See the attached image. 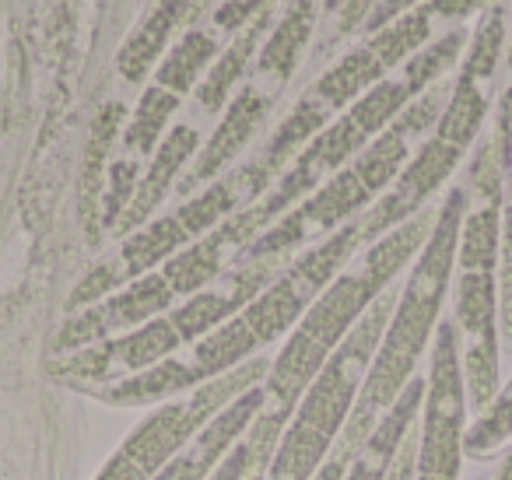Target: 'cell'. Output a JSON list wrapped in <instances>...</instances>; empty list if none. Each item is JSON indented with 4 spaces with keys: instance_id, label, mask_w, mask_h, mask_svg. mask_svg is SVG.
I'll return each instance as SVG.
<instances>
[{
    "instance_id": "6da1fadb",
    "label": "cell",
    "mask_w": 512,
    "mask_h": 480,
    "mask_svg": "<svg viewBox=\"0 0 512 480\" xmlns=\"http://www.w3.org/2000/svg\"><path fill=\"white\" fill-rule=\"evenodd\" d=\"M467 214V193L449 190L442 200L439 214H435V228L428 235L425 249L414 260V270L407 277L404 291L397 298V309L390 316L379 351L372 358L369 372H365L362 393L355 400V410L348 417L341 442H337V456L355 459L369 435L376 431L379 417L397 403V396L407 389V382L418 375V361L425 347H432L435 330L442 323V302H446L449 277H453L456 246H460V225Z\"/></svg>"
},
{
    "instance_id": "7a4b0ae2",
    "label": "cell",
    "mask_w": 512,
    "mask_h": 480,
    "mask_svg": "<svg viewBox=\"0 0 512 480\" xmlns=\"http://www.w3.org/2000/svg\"><path fill=\"white\" fill-rule=\"evenodd\" d=\"M439 211H418L404 225L390 228L365 249L362 263L348 274H337L320 291L292 337L285 340L281 354L271 361V372L264 379V410L281 414L288 421L295 403L309 389V382L320 375V368L330 361V354L348 340V333L358 326V319L369 312V305L393 284V277L425 249L428 235L435 228Z\"/></svg>"
},
{
    "instance_id": "3957f363",
    "label": "cell",
    "mask_w": 512,
    "mask_h": 480,
    "mask_svg": "<svg viewBox=\"0 0 512 480\" xmlns=\"http://www.w3.org/2000/svg\"><path fill=\"white\" fill-rule=\"evenodd\" d=\"M393 309H397V295L386 288L369 305V312L358 319L348 340L330 354V361L309 382L302 400L295 403L292 417L278 438V449L264 470V480H313L320 473V466L330 459V452L337 449L344 428H348L365 372L376 358Z\"/></svg>"
},
{
    "instance_id": "277c9868",
    "label": "cell",
    "mask_w": 512,
    "mask_h": 480,
    "mask_svg": "<svg viewBox=\"0 0 512 480\" xmlns=\"http://www.w3.org/2000/svg\"><path fill=\"white\" fill-rule=\"evenodd\" d=\"M267 372H271V361L253 358L246 365L232 368L228 375H221V379L193 389V393L165 400L155 414L144 417L123 438V445L106 459V466H102L95 480H155L207 428L211 417H218L246 389L260 386L267 379Z\"/></svg>"
},
{
    "instance_id": "5b68a950",
    "label": "cell",
    "mask_w": 512,
    "mask_h": 480,
    "mask_svg": "<svg viewBox=\"0 0 512 480\" xmlns=\"http://www.w3.org/2000/svg\"><path fill=\"white\" fill-rule=\"evenodd\" d=\"M421 410L425 417L418 424L414 480H460L470 403L460 365V333H456L453 319H442L435 330Z\"/></svg>"
},
{
    "instance_id": "8992f818",
    "label": "cell",
    "mask_w": 512,
    "mask_h": 480,
    "mask_svg": "<svg viewBox=\"0 0 512 480\" xmlns=\"http://www.w3.org/2000/svg\"><path fill=\"white\" fill-rule=\"evenodd\" d=\"M179 347H183V340H179L176 326L169 319H151V323L137 326L123 337H109L102 344L60 354L57 361H50V372L57 379L78 382V386L99 393V389L162 365L165 358L179 354Z\"/></svg>"
},
{
    "instance_id": "52a82bcc",
    "label": "cell",
    "mask_w": 512,
    "mask_h": 480,
    "mask_svg": "<svg viewBox=\"0 0 512 480\" xmlns=\"http://www.w3.org/2000/svg\"><path fill=\"white\" fill-rule=\"evenodd\" d=\"M172 288L162 274H144L137 277L134 284H127L123 291L116 295L102 298L99 305H88V309L74 312L57 333V344L53 351L57 354H71V351H81V347H92V344H102L109 340L113 333L120 330H130V326H144L165 312L172 305Z\"/></svg>"
},
{
    "instance_id": "ba28073f",
    "label": "cell",
    "mask_w": 512,
    "mask_h": 480,
    "mask_svg": "<svg viewBox=\"0 0 512 480\" xmlns=\"http://www.w3.org/2000/svg\"><path fill=\"white\" fill-rule=\"evenodd\" d=\"M460 158H463V151L449 148V144L435 141V137L421 144V151L411 158V165L400 172L397 186H393V190L386 193V197L379 200L369 214H365L362 225H358L362 228V239L365 242L379 239V235H386L390 228L404 225L407 218H414L418 211H425L428 197H432V193L439 190L449 176H453V169H456Z\"/></svg>"
},
{
    "instance_id": "9c48e42d",
    "label": "cell",
    "mask_w": 512,
    "mask_h": 480,
    "mask_svg": "<svg viewBox=\"0 0 512 480\" xmlns=\"http://www.w3.org/2000/svg\"><path fill=\"white\" fill-rule=\"evenodd\" d=\"M260 410H264V382L246 389L242 396H235L218 417H211L207 428L155 480H207L218 470L221 459L232 452V445L246 435L249 424L260 417Z\"/></svg>"
},
{
    "instance_id": "30bf717a",
    "label": "cell",
    "mask_w": 512,
    "mask_h": 480,
    "mask_svg": "<svg viewBox=\"0 0 512 480\" xmlns=\"http://www.w3.org/2000/svg\"><path fill=\"white\" fill-rule=\"evenodd\" d=\"M267 106H271V102H267L264 92H256V88H242V92L228 102V113L221 116V123L214 127L211 141L200 148L197 162H193V169L179 179L176 190L193 193L200 183H207V179L218 176V172L225 169V165L232 162L242 148H246V141L256 134V127L264 123Z\"/></svg>"
},
{
    "instance_id": "8fae6325",
    "label": "cell",
    "mask_w": 512,
    "mask_h": 480,
    "mask_svg": "<svg viewBox=\"0 0 512 480\" xmlns=\"http://www.w3.org/2000/svg\"><path fill=\"white\" fill-rule=\"evenodd\" d=\"M421 400H425V375H414L404 393L397 396V403L379 417L376 431H372L369 442L362 445V452L351 459L348 473H344L341 480H386V473H390L407 431L418 421Z\"/></svg>"
},
{
    "instance_id": "7c38bea8",
    "label": "cell",
    "mask_w": 512,
    "mask_h": 480,
    "mask_svg": "<svg viewBox=\"0 0 512 480\" xmlns=\"http://www.w3.org/2000/svg\"><path fill=\"white\" fill-rule=\"evenodd\" d=\"M197 141H200V137H197V130H193V127H172V134L155 148V158H151L144 179H137L134 200H130V207L123 211L120 225L113 228L116 235L137 232V228L151 218V211H155V207L165 200V193L172 190V183H176V176L183 172V165L193 158Z\"/></svg>"
},
{
    "instance_id": "4fadbf2b",
    "label": "cell",
    "mask_w": 512,
    "mask_h": 480,
    "mask_svg": "<svg viewBox=\"0 0 512 480\" xmlns=\"http://www.w3.org/2000/svg\"><path fill=\"white\" fill-rule=\"evenodd\" d=\"M369 186L362 183L355 169H341L330 176V183H323L313 197H306L299 207H292V218L302 232V242L309 235H320V232H334L341 221H348L358 207L369 204Z\"/></svg>"
},
{
    "instance_id": "5bb4252c",
    "label": "cell",
    "mask_w": 512,
    "mask_h": 480,
    "mask_svg": "<svg viewBox=\"0 0 512 480\" xmlns=\"http://www.w3.org/2000/svg\"><path fill=\"white\" fill-rule=\"evenodd\" d=\"M274 4H278V0H271V4H267L260 15H253V22H249L246 29L239 32V39H235V43L228 46L225 53H221V60L211 67V74L200 81L197 99H200V106H204L207 113H218V109L228 102V92H232L235 81L242 78V71H246L249 57H253V50H256V43H260V39H264V32L271 29Z\"/></svg>"
},
{
    "instance_id": "9a60e30c",
    "label": "cell",
    "mask_w": 512,
    "mask_h": 480,
    "mask_svg": "<svg viewBox=\"0 0 512 480\" xmlns=\"http://www.w3.org/2000/svg\"><path fill=\"white\" fill-rule=\"evenodd\" d=\"M186 242H190V232L183 228V221H179L176 214H165V218L151 221V225L127 235L116 267H120L123 281H127V277L137 281V277L151 274V267L172 260L179 249H186Z\"/></svg>"
},
{
    "instance_id": "2e32d148",
    "label": "cell",
    "mask_w": 512,
    "mask_h": 480,
    "mask_svg": "<svg viewBox=\"0 0 512 480\" xmlns=\"http://www.w3.org/2000/svg\"><path fill=\"white\" fill-rule=\"evenodd\" d=\"M183 18V0H158L155 11L130 32V39L123 43L120 57H116V71L123 74L127 81H141L144 74L151 71V64L158 60V53L165 50L172 29Z\"/></svg>"
},
{
    "instance_id": "e0dca14e",
    "label": "cell",
    "mask_w": 512,
    "mask_h": 480,
    "mask_svg": "<svg viewBox=\"0 0 512 480\" xmlns=\"http://www.w3.org/2000/svg\"><path fill=\"white\" fill-rule=\"evenodd\" d=\"M285 417L281 414H271V410H260L249 431L232 445L225 459L218 463V470L211 473L207 480H249L256 470H264L271 463L274 449H278V438L285 431Z\"/></svg>"
},
{
    "instance_id": "ac0fdd59",
    "label": "cell",
    "mask_w": 512,
    "mask_h": 480,
    "mask_svg": "<svg viewBox=\"0 0 512 480\" xmlns=\"http://www.w3.org/2000/svg\"><path fill=\"white\" fill-rule=\"evenodd\" d=\"M383 74H386L383 60H379L369 46H362V50L348 53V57H344L337 67H330V71L316 81V88L309 95H316V99H320L323 106L334 113V109L362 99L372 85H379V81H383Z\"/></svg>"
},
{
    "instance_id": "d6986e66",
    "label": "cell",
    "mask_w": 512,
    "mask_h": 480,
    "mask_svg": "<svg viewBox=\"0 0 512 480\" xmlns=\"http://www.w3.org/2000/svg\"><path fill=\"white\" fill-rule=\"evenodd\" d=\"M488 113V95H484V81H474L467 74H460L449 92V102L442 109L439 123H435V141L449 144L456 151H467L474 144L477 130Z\"/></svg>"
},
{
    "instance_id": "ffe728a7",
    "label": "cell",
    "mask_w": 512,
    "mask_h": 480,
    "mask_svg": "<svg viewBox=\"0 0 512 480\" xmlns=\"http://www.w3.org/2000/svg\"><path fill=\"white\" fill-rule=\"evenodd\" d=\"M249 197H256V193H253V186H249L246 172H235V176L207 186L200 197L186 200V204L176 211V218L183 221V228L190 232V239L193 235L204 239V232H211V228H218L221 221L232 218V214L242 207V200H249Z\"/></svg>"
},
{
    "instance_id": "44dd1931",
    "label": "cell",
    "mask_w": 512,
    "mask_h": 480,
    "mask_svg": "<svg viewBox=\"0 0 512 480\" xmlns=\"http://www.w3.org/2000/svg\"><path fill=\"white\" fill-rule=\"evenodd\" d=\"M502 197H484L477 211L463 214L456 263L460 270H495L498 249H502Z\"/></svg>"
},
{
    "instance_id": "7402d4cb",
    "label": "cell",
    "mask_w": 512,
    "mask_h": 480,
    "mask_svg": "<svg viewBox=\"0 0 512 480\" xmlns=\"http://www.w3.org/2000/svg\"><path fill=\"white\" fill-rule=\"evenodd\" d=\"M225 239L218 232H207L200 242L179 249L172 260H165L162 277L169 281L172 295H197L200 288L214 281L221 274V263H225Z\"/></svg>"
},
{
    "instance_id": "603a6c76",
    "label": "cell",
    "mask_w": 512,
    "mask_h": 480,
    "mask_svg": "<svg viewBox=\"0 0 512 480\" xmlns=\"http://www.w3.org/2000/svg\"><path fill=\"white\" fill-rule=\"evenodd\" d=\"M309 32H313V0H292V8L285 11V18L271 32L264 53L256 60V71L274 74V78H288L302 46H306Z\"/></svg>"
},
{
    "instance_id": "cb8c5ba5",
    "label": "cell",
    "mask_w": 512,
    "mask_h": 480,
    "mask_svg": "<svg viewBox=\"0 0 512 480\" xmlns=\"http://www.w3.org/2000/svg\"><path fill=\"white\" fill-rule=\"evenodd\" d=\"M120 120H123V106L120 102H109L102 106V113L95 116V127H92V137H88V162H85V186H81V207H85L88 221H102L99 211H102V169H106V155L116 141V130H120Z\"/></svg>"
},
{
    "instance_id": "d4e9b609",
    "label": "cell",
    "mask_w": 512,
    "mask_h": 480,
    "mask_svg": "<svg viewBox=\"0 0 512 480\" xmlns=\"http://www.w3.org/2000/svg\"><path fill=\"white\" fill-rule=\"evenodd\" d=\"M218 53V43H214V36H207V32L193 29L186 32L183 39H179V46L169 53V57L162 60V67H158V88H165V92L172 95H183L190 92L193 85H197V78L204 74V67L211 64V57Z\"/></svg>"
},
{
    "instance_id": "484cf974",
    "label": "cell",
    "mask_w": 512,
    "mask_h": 480,
    "mask_svg": "<svg viewBox=\"0 0 512 480\" xmlns=\"http://www.w3.org/2000/svg\"><path fill=\"white\" fill-rule=\"evenodd\" d=\"M407 141H411V134H404L400 127H386L376 141L365 144V148L358 151V158H355L351 169L362 176V183L369 186V193L386 190V186L397 179V172L404 169L407 155H411Z\"/></svg>"
},
{
    "instance_id": "4316f807",
    "label": "cell",
    "mask_w": 512,
    "mask_h": 480,
    "mask_svg": "<svg viewBox=\"0 0 512 480\" xmlns=\"http://www.w3.org/2000/svg\"><path fill=\"white\" fill-rule=\"evenodd\" d=\"M179 109V95L165 92V88H148L141 95L134 109V120L127 123V134H123V144L127 151H137V155H148L162 144L165 123L172 120V113Z\"/></svg>"
},
{
    "instance_id": "83f0119b",
    "label": "cell",
    "mask_w": 512,
    "mask_h": 480,
    "mask_svg": "<svg viewBox=\"0 0 512 480\" xmlns=\"http://www.w3.org/2000/svg\"><path fill=\"white\" fill-rule=\"evenodd\" d=\"M512 438V379L495 393V400L474 417V424H467L463 435V456L488 459L498 445H505Z\"/></svg>"
},
{
    "instance_id": "f1b7e54d",
    "label": "cell",
    "mask_w": 512,
    "mask_h": 480,
    "mask_svg": "<svg viewBox=\"0 0 512 480\" xmlns=\"http://www.w3.org/2000/svg\"><path fill=\"white\" fill-rule=\"evenodd\" d=\"M411 99H418V95L407 88V81L400 78V81H379V85H372L369 92L362 95V99L351 106V120L358 123V127L365 130V134L376 141L379 134H383L386 127H390L393 120H397L400 113L407 109V102Z\"/></svg>"
},
{
    "instance_id": "f546056e",
    "label": "cell",
    "mask_w": 512,
    "mask_h": 480,
    "mask_svg": "<svg viewBox=\"0 0 512 480\" xmlns=\"http://www.w3.org/2000/svg\"><path fill=\"white\" fill-rule=\"evenodd\" d=\"M428 32H432V25H428V8L411 11V15L397 18V22H390L386 29H379L376 36H372L369 50L383 60V67H397L400 60H411L414 53L428 43Z\"/></svg>"
},
{
    "instance_id": "4dcf8cb0",
    "label": "cell",
    "mask_w": 512,
    "mask_h": 480,
    "mask_svg": "<svg viewBox=\"0 0 512 480\" xmlns=\"http://www.w3.org/2000/svg\"><path fill=\"white\" fill-rule=\"evenodd\" d=\"M460 50H463V32L460 29H453L449 36H442L439 43L421 46V50L414 53V57L407 60V67H404L407 88H411L414 95H421L425 88H432V81L453 67V60L460 57Z\"/></svg>"
},
{
    "instance_id": "1f68e13d",
    "label": "cell",
    "mask_w": 512,
    "mask_h": 480,
    "mask_svg": "<svg viewBox=\"0 0 512 480\" xmlns=\"http://www.w3.org/2000/svg\"><path fill=\"white\" fill-rule=\"evenodd\" d=\"M502 39H505V22L498 11H491L474 32V43H470V53L463 60V71L474 81H488L498 67V53H502Z\"/></svg>"
},
{
    "instance_id": "d6a6232c",
    "label": "cell",
    "mask_w": 512,
    "mask_h": 480,
    "mask_svg": "<svg viewBox=\"0 0 512 480\" xmlns=\"http://www.w3.org/2000/svg\"><path fill=\"white\" fill-rule=\"evenodd\" d=\"M137 176H141V165H137L134 158H116V162L109 165V186H106V193H102V211H99L102 228L120 225L123 211H127L137 193Z\"/></svg>"
},
{
    "instance_id": "836d02e7",
    "label": "cell",
    "mask_w": 512,
    "mask_h": 480,
    "mask_svg": "<svg viewBox=\"0 0 512 480\" xmlns=\"http://www.w3.org/2000/svg\"><path fill=\"white\" fill-rule=\"evenodd\" d=\"M120 284H123V274H120V267H116V260L99 263V267L88 270V274L78 281V288L71 291V298H67V309L81 312V309H88V305H99L102 298L113 295Z\"/></svg>"
},
{
    "instance_id": "e575fe53",
    "label": "cell",
    "mask_w": 512,
    "mask_h": 480,
    "mask_svg": "<svg viewBox=\"0 0 512 480\" xmlns=\"http://www.w3.org/2000/svg\"><path fill=\"white\" fill-rule=\"evenodd\" d=\"M271 0H225L218 11H214V22L218 29H239V25L253 22V15L267 8Z\"/></svg>"
},
{
    "instance_id": "d590c367",
    "label": "cell",
    "mask_w": 512,
    "mask_h": 480,
    "mask_svg": "<svg viewBox=\"0 0 512 480\" xmlns=\"http://www.w3.org/2000/svg\"><path fill=\"white\" fill-rule=\"evenodd\" d=\"M414 452H418V428L407 431V438H404V445H400L386 480H414Z\"/></svg>"
},
{
    "instance_id": "8d00e7d4",
    "label": "cell",
    "mask_w": 512,
    "mask_h": 480,
    "mask_svg": "<svg viewBox=\"0 0 512 480\" xmlns=\"http://www.w3.org/2000/svg\"><path fill=\"white\" fill-rule=\"evenodd\" d=\"M414 4H418V0H379L376 8H372L369 22H365V29H369V32L386 29L390 22H397V15H404V11L414 8Z\"/></svg>"
},
{
    "instance_id": "74e56055",
    "label": "cell",
    "mask_w": 512,
    "mask_h": 480,
    "mask_svg": "<svg viewBox=\"0 0 512 480\" xmlns=\"http://www.w3.org/2000/svg\"><path fill=\"white\" fill-rule=\"evenodd\" d=\"M376 4L379 0H344L341 4V32L365 29V22H369V15H372Z\"/></svg>"
},
{
    "instance_id": "f35d334b",
    "label": "cell",
    "mask_w": 512,
    "mask_h": 480,
    "mask_svg": "<svg viewBox=\"0 0 512 480\" xmlns=\"http://www.w3.org/2000/svg\"><path fill=\"white\" fill-rule=\"evenodd\" d=\"M488 0H432L428 4V15H442V18H467L477 8H484Z\"/></svg>"
},
{
    "instance_id": "ab89813d",
    "label": "cell",
    "mask_w": 512,
    "mask_h": 480,
    "mask_svg": "<svg viewBox=\"0 0 512 480\" xmlns=\"http://www.w3.org/2000/svg\"><path fill=\"white\" fill-rule=\"evenodd\" d=\"M348 466H351V459H344V456H337V452H330V459L320 466V473H316L313 480H341L344 473H348Z\"/></svg>"
},
{
    "instance_id": "60d3db41",
    "label": "cell",
    "mask_w": 512,
    "mask_h": 480,
    "mask_svg": "<svg viewBox=\"0 0 512 480\" xmlns=\"http://www.w3.org/2000/svg\"><path fill=\"white\" fill-rule=\"evenodd\" d=\"M214 0H183V18H179V25L186 22H197L200 15H204L207 8H211Z\"/></svg>"
},
{
    "instance_id": "b9f144b4",
    "label": "cell",
    "mask_w": 512,
    "mask_h": 480,
    "mask_svg": "<svg viewBox=\"0 0 512 480\" xmlns=\"http://www.w3.org/2000/svg\"><path fill=\"white\" fill-rule=\"evenodd\" d=\"M495 480H512V449H509V456H505V463H502V470H498Z\"/></svg>"
},
{
    "instance_id": "7bdbcfd3",
    "label": "cell",
    "mask_w": 512,
    "mask_h": 480,
    "mask_svg": "<svg viewBox=\"0 0 512 480\" xmlns=\"http://www.w3.org/2000/svg\"><path fill=\"white\" fill-rule=\"evenodd\" d=\"M341 4H344V0H327V8H330V11H337Z\"/></svg>"
},
{
    "instance_id": "ee69618b",
    "label": "cell",
    "mask_w": 512,
    "mask_h": 480,
    "mask_svg": "<svg viewBox=\"0 0 512 480\" xmlns=\"http://www.w3.org/2000/svg\"><path fill=\"white\" fill-rule=\"evenodd\" d=\"M264 470H267V466H264ZM264 470H256V473H253V477H249V480H264Z\"/></svg>"
},
{
    "instance_id": "f6af8a7d",
    "label": "cell",
    "mask_w": 512,
    "mask_h": 480,
    "mask_svg": "<svg viewBox=\"0 0 512 480\" xmlns=\"http://www.w3.org/2000/svg\"><path fill=\"white\" fill-rule=\"evenodd\" d=\"M509 67H512V43H509Z\"/></svg>"
}]
</instances>
